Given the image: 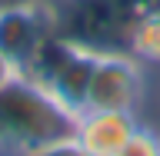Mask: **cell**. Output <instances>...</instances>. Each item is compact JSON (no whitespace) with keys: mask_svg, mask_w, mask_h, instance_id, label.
Returning <instances> with one entry per match:
<instances>
[{"mask_svg":"<svg viewBox=\"0 0 160 156\" xmlns=\"http://www.w3.org/2000/svg\"><path fill=\"white\" fill-rule=\"evenodd\" d=\"M40 156H83L73 143H63V146H53V149H47V153H40Z\"/></svg>","mask_w":160,"mask_h":156,"instance_id":"52a82bcc","label":"cell"},{"mask_svg":"<svg viewBox=\"0 0 160 156\" xmlns=\"http://www.w3.org/2000/svg\"><path fill=\"white\" fill-rule=\"evenodd\" d=\"M117 156H160V130L150 123H140Z\"/></svg>","mask_w":160,"mask_h":156,"instance_id":"8992f818","label":"cell"},{"mask_svg":"<svg viewBox=\"0 0 160 156\" xmlns=\"http://www.w3.org/2000/svg\"><path fill=\"white\" fill-rule=\"evenodd\" d=\"M77 110L30 73L0 80V156H40L73 143Z\"/></svg>","mask_w":160,"mask_h":156,"instance_id":"6da1fadb","label":"cell"},{"mask_svg":"<svg viewBox=\"0 0 160 156\" xmlns=\"http://www.w3.org/2000/svg\"><path fill=\"white\" fill-rule=\"evenodd\" d=\"M57 33L53 0H23L0 7V60L17 73H27L37 50Z\"/></svg>","mask_w":160,"mask_h":156,"instance_id":"3957f363","label":"cell"},{"mask_svg":"<svg viewBox=\"0 0 160 156\" xmlns=\"http://www.w3.org/2000/svg\"><path fill=\"white\" fill-rule=\"evenodd\" d=\"M140 126L137 113H123V110H87L77 116L73 130V146L83 156H117L120 146L133 136Z\"/></svg>","mask_w":160,"mask_h":156,"instance_id":"277c9868","label":"cell"},{"mask_svg":"<svg viewBox=\"0 0 160 156\" xmlns=\"http://www.w3.org/2000/svg\"><path fill=\"white\" fill-rule=\"evenodd\" d=\"M123 50L137 60L140 67L160 77V3L147 7L133 23L127 27V37H123Z\"/></svg>","mask_w":160,"mask_h":156,"instance_id":"5b68a950","label":"cell"},{"mask_svg":"<svg viewBox=\"0 0 160 156\" xmlns=\"http://www.w3.org/2000/svg\"><path fill=\"white\" fill-rule=\"evenodd\" d=\"M10 3H23V0H0V7H10Z\"/></svg>","mask_w":160,"mask_h":156,"instance_id":"ba28073f","label":"cell"},{"mask_svg":"<svg viewBox=\"0 0 160 156\" xmlns=\"http://www.w3.org/2000/svg\"><path fill=\"white\" fill-rule=\"evenodd\" d=\"M157 80L160 77L147 73L127 50H100L97 60H93V73H90L80 113H87V110H123V113H137L143 120V110L150 103Z\"/></svg>","mask_w":160,"mask_h":156,"instance_id":"7a4b0ae2","label":"cell"}]
</instances>
